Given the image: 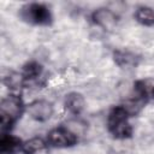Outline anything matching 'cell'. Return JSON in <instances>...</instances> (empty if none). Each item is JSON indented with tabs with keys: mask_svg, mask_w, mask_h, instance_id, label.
Wrapping results in <instances>:
<instances>
[{
	"mask_svg": "<svg viewBox=\"0 0 154 154\" xmlns=\"http://www.w3.org/2000/svg\"><path fill=\"white\" fill-rule=\"evenodd\" d=\"M116 63L123 69H130L136 65V57L131 52H118L114 55Z\"/></svg>",
	"mask_w": 154,
	"mask_h": 154,
	"instance_id": "11",
	"label": "cell"
},
{
	"mask_svg": "<svg viewBox=\"0 0 154 154\" xmlns=\"http://www.w3.org/2000/svg\"><path fill=\"white\" fill-rule=\"evenodd\" d=\"M126 116L128 114L125 113V111L123 108H117L109 114L108 124H109V129L114 136L123 138V137H126L131 132V128H130Z\"/></svg>",
	"mask_w": 154,
	"mask_h": 154,
	"instance_id": "1",
	"label": "cell"
},
{
	"mask_svg": "<svg viewBox=\"0 0 154 154\" xmlns=\"http://www.w3.org/2000/svg\"><path fill=\"white\" fill-rule=\"evenodd\" d=\"M0 109H1V117L10 119L11 122L17 119L20 114L22 111V101L18 96L14 95H8L2 97L1 100V105H0Z\"/></svg>",
	"mask_w": 154,
	"mask_h": 154,
	"instance_id": "3",
	"label": "cell"
},
{
	"mask_svg": "<svg viewBox=\"0 0 154 154\" xmlns=\"http://www.w3.org/2000/svg\"><path fill=\"white\" fill-rule=\"evenodd\" d=\"M64 129L66 131H69L75 138H79V137H83L87 135L88 132V128H87V124L79 119H76V118H72V119H69L65 122V126Z\"/></svg>",
	"mask_w": 154,
	"mask_h": 154,
	"instance_id": "8",
	"label": "cell"
},
{
	"mask_svg": "<svg viewBox=\"0 0 154 154\" xmlns=\"http://www.w3.org/2000/svg\"><path fill=\"white\" fill-rule=\"evenodd\" d=\"M22 16L24 19H26L30 23H46L49 14H48V10H46L43 6L41 5H28L23 8L22 11Z\"/></svg>",
	"mask_w": 154,
	"mask_h": 154,
	"instance_id": "4",
	"label": "cell"
},
{
	"mask_svg": "<svg viewBox=\"0 0 154 154\" xmlns=\"http://www.w3.org/2000/svg\"><path fill=\"white\" fill-rule=\"evenodd\" d=\"M75 137L65 129H54L48 134V141L55 147H66L75 142Z\"/></svg>",
	"mask_w": 154,
	"mask_h": 154,
	"instance_id": "6",
	"label": "cell"
},
{
	"mask_svg": "<svg viewBox=\"0 0 154 154\" xmlns=\"http://www.w3.org/2000/svg\"><path fill=\"white\" fill-rule=\"evenodd\" d=\"M26 113L29 118L36 122H45L53 116L54 107L47 100H35L28 105Z\"/></svg>",
	"mask_w": 154,
	"mask_h": 154,
	"instance_id": "2",
	"label": "cell"
},
{
	"mask_svg": "<svg viewBox=\"0 0 154 154\" xmlns=\"http://www.w3.org/2000/svg\"><path fill=\"white\" fill-rule=\"evenodd\" d=\"M94 22L105 30H112L117 25V17L109 8H99L93 14Z\"/></svg>",
	"mask_w": 154,
	"mask_h": 154,
	"instance_id": "5",
	"label": "cell"
},
{
	"mask_svg": "<svg viewBox=\"0 0 154 154\" xmlns=\"http://www.w3.org/2000/svg\"><path fill=\"white\" fill-rule=\"evenodd\" d=\"M23 150L25 154H48L46 143L40 137H31L23 144Z\"/></svg>",
	"mask_w": 154,
	"mask_h": 154,
	"instance_id": "7",
	"label": "cell"
},
{
	"mask_svg": "<svg viewBox=\"0 0 154 154\" xmlns=\"http://www.w3.org/2000/svg\"><path fill=\"white\" fill-rule=\"evenodd\" d=\"M5 85L10 89H18L23 83V77L18 72H8V75L5 77Z\"/></svg>",
	"mask_w": 154,
	"mask_h": 154,
	"instance_id": "12",
	"label": "cell"
},
{
	"mask_svg": "<svg viewBox=\"0 0 154 154\" xmlns=\"http://www.w3.org/2000/svg\"><path fill=\"white\" fill-rule=\"evenodd\" d=\"M65 106L67 107L69 111H71L73 113H78V112H81L85 107V100H84V97L81 94L71 93V94H69L66 96Z\"/></svg>",
	"mask_w": 154,
	"mask_h": 154,
	"instance_id": "9",
	"label": "cell"
},
{
	"mask_svg": "<svg viewBox=\"0 0 154 154\" xmlns=\"http://www.w3.org/2000/svg\"><path fill=\"white\" fill-rule=\"evenodd\" d=\"M135 17L138 23L143 25H153L154 24V10L150 7H140L137 8Z\"/></svg>",
	"mask_w": 154,
	"mask_h": 154,
	"instance_id": "10",
	"label": "cell"
}]
</instances>
